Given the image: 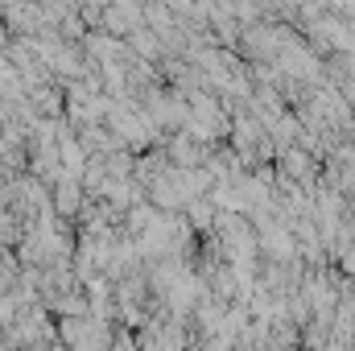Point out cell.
Here are the masks:
<instances>
[{"label":"cell","instance_id":"cell-1","mask_svg":"<svg viewBox=\"0 0 355 351\" xmlns=\"http://www.w3.org/2000/svg\"><path fill=\"white\" fill-rule=\"evenodd\" d=\"M54 207H58V215H79L83 211V178L79 174H62L54 182Z\"/></svg>","mask_w":355,"mask_h":351}]
</instances>
